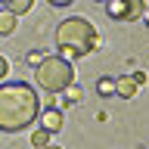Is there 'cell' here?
Instances as JSON below:
<instances>
[{"mask_svg": "<svg viewBox=\"0 0 149 149\" xmlns=\"http://www.w3.org/2000/svg\"><path fill=\"white\" fill-rule=\"evenodd\" d=\"M137 90H140V84L130 78V74H124V78H118L115 81V93H118L121 100H134L137 96Z\"/></svg>", "mask_w": 149, "mask_h": 149, "instance_id": "cell-6", "label": "cell"}, {"mask_svg": "<svg viewBox=\"0 0 149 149\" xmlns=\"http://www.w3.org/2000/svg\"><path fill=\"white\" fill-rule=\"evenodd\" d=\"M40 115V100L28 84H0V130H25Z\"/></svg>", "mask_w": 149, "mask_h": 149, "instance_id": "cell-1", "label": "cell"}, {"mask_svg": "<svg viewBox=\"0 0 149 149\" xmlns=\"http://www.w3.org/2000/svg\"><path fill=\"white\" fill-rule=\"evenodd\" d=\"M40 59H44V53H40V50H31V53L25 56V62H28V65H37Z\"/></svg>", "mask_w": 149, "mask_h": 149, "instance_id": "cell-12", "label": "cell"}, {"mask_svg": "<svg viewBox=\"0 0 149 149\" xmlns=\"http://www.w3.org/2000/svg\"><path fill=\"white\" fill-rule=\"evenodd\" d=\"M96 93L100 96H112L115 93V78H100L96 81Z\"/></svg>", "mask_w": 149, "mask_h": 149, "instance_id": "cell-10", "label": "cell"}, {"mask_svg": "<svg viewBox=\"0 0 149 149\" xmlns=\"http://www.w3.org/2000/svg\"><path fill=\"white\" fill-rule=\"evenodd\" d=\"M40 124H44L50 134H56V130H62V112L56 109V106H50V109L40 112Z\"/></svg>", "mask_w": 149, "mask_h": 149, "instance_id": "cell-5", "label": "cell"}, {"mask_svg": "<svg viewBox=\"0 0 149 149\" xmlns=\"http://www.w3.org/2000/svg\"><path fill=\"white\" fill-rule=\"evenodd\" d=\"M6 74H9V59H3V56H0V81H3Z\"/></svg>", "mask_w": 149, "mask_h": 149, "instance_id": "cell-13", "label": "cell"}, {"mask_svg": "<svg viewBox=\"0 0 149 149\" xmlns=\"http://www.w3.org/2000/svg\"><path fill=\"white\" fill-rule=\"evenodd\" d=\"M146 13V0H124L121 6V22H137Z\"/></svg>", "mask_w": 149, "mask_h": 149, "instance_id": "cell-4", "label": "cell"}, {"mask_svg": "<svg viewBox=\"0 0 149 149\" xmlns=\"http://www.w3.org/2000/svg\"><path fill=\"white\" fill-rule=\"evenodd\" d=\"M56 53L62 56V59H68V62H72V59H81V53H78L74 47H65V44H59V50H56Z\"/></svg>", "mask_w": 149, "mask_h": 149, "instance_id": "cell-11", "label": "cell"}, {"mask_svg": "<svg viewBox=\"0 0 149 149\" xmlns=\"http://www.w3.org/2000/svg\"><path fill=\"white\" fill-rule=\"evenodd\" d=\"M50 140H53V134H50V130H47V127H37V130H31V146H34V149L47 146Z\"/></svg>", "mask_w": 149, "mask_h": 149, "instance_id": "cell-9", "label": "cell"}, {"mask_svg": "<svg viewBox=\"0 0 149 149\" xmlns=\"http://www.w3.org/2000/svg\"><path fill=\"white\" fill-rule=\"evenodd\" d=\"M3 3H6L3 9H9L13 16H25L28 9H31V3H34V0H3Z\"/></svg>", "mask_w": 149, "mask_h": 149, "instance_id": "cell-8", "label": "cell"}, {"mask_svg": "<svg viewBox=\"0 0 149 149\" xmlns=\"http://www.w3.org/2000/svg\"><path fill=\"white\" fill-rule=\"evenodd\" d=\"M16 25H19V16H13L9 9H0V34H3V37L13 34V31H16Z\"/></svg>", "mask_w": 149, "mask_h": 149, "instance_id": "cell-7", "label": "cell"}, {"mask_svg": "<svg viewBox=\"0 0 149 149\" xmlns=\"http://www.w3.org/2000/svg\"><path fill=\"white\" fill-rule=\"evenodd\" d=\"M56 44H65V47H74L81 56L93 53L96 47H100V34H96V28H93L90 19H81V16H72L59 22L56 28Z\"/></svg>", "mask_w": 149, "mask_h": 149, "instance_id": "cell-2", "label": "cell"}, {"mask_svg": "<svg viewBox=\"0 0 149 149\" xmlns=\"http://www.w3.org/2000/svg\"><path fill=\"white\" fill-rule=\"evenodd\" d=\"M40 149H59V146H53V143H47V146H40Z\"/></svg>", "mask_w": 149, "mask_h": 149, "instance_id": "cell-16", "label": "cell"}, {"mask_svg": "<svg viewBox=\"0 0 149 149\" xmlns=\"http://www.w3.org/2000/svg\"><path fill=\"white\" fill-rule=\"evenodd\" d=\"M143 19H146V22H149V6H146V13H143Z\"/></svg>", "mask_w": 149, "mask_h": 149, "instance_id": "cell-17", "label": "cell"}, {"mask_svg": "<svg viewBox=\"0 0 149 149\" xmlns=\"http://www.w3.org/2000/svg\"><path fill=\"white\" fill-rule=\"evenodd\" d=\"M47 3H50V6H68L72 0H47Z\"/></svg>", "mask_w": 149, "mask_h": 149, "instance_id": "cell-15", "label": "cell"}, {"mask_svg": "<svg viewBox=\"0 0 149 149\" xmlns=\"http://www.w3.org/2000/svg\"><path fill=\"white\" fill-rule=\"evenodd\" d=\"M130 78H134V81H137V84H146V81H149V74H146V72H134V74H130Z\"/></svg>", "mask_w": 149, "mask_h": 149, "instance_id": "cell-14", "label": "cell"}, {"mask_svg": "<svg viewBox=\"0 0 149 149\" xmlns=\"http://www.w3.org/2000/svg\"><path fill=\"white\" fill-rule=\"evenodd\" d=\"M34 78H37V87H44L47 93H62L68 84H74V68L68 59L56 53V56H44L34 65Z\"/></svg>", "mask_w": 149, "mask_h": 149, "instance_id": "cell-3", "label": "cell"}]
</instances>
